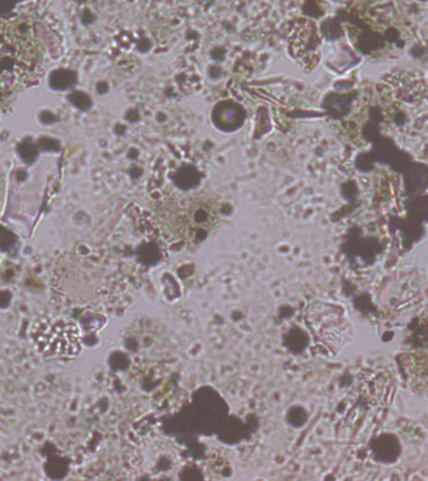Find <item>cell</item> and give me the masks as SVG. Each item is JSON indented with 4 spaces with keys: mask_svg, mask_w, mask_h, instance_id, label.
<instances>
[{
    "mask_svg": "<svg viewBox=\"0 0 428 481\" xmlns=\"http://www.w3.org/2000/svg\"><path fill=\"white\" fill-rule=\"evenodd\" d=\"M32 337L38 350L44 355L75 356L80 352L79 330L67 320H39L33 327Z\"/></svg>",
    "mask_w": 428,
    "mask_h": 481,
    "instance_id": "1",
    "label": "cell"
},
{
    "mask_svg": "<svg viewBox=\"0 0 428 481\" xmlns=\"http://www.w3.org/2000/svg\"><path fill=\"white\" fill-rule=\"evenodd\" d=\"M406 374L412 387L421 394H428V321H424L409 347L404 351Z\"/></svg>",
    "mask_w": 428,
    "mask_h": 481,
    "instance_id": "2",
    "label": "cell"
}]
</instances>
